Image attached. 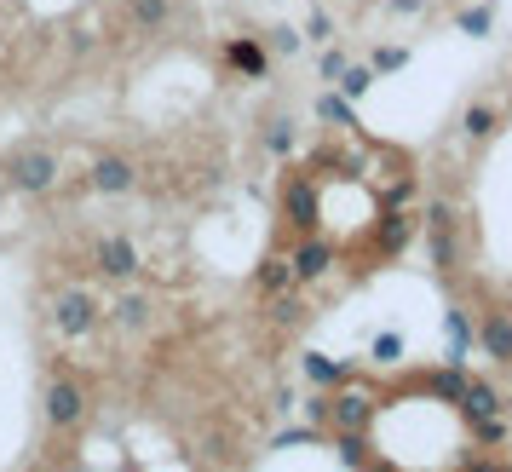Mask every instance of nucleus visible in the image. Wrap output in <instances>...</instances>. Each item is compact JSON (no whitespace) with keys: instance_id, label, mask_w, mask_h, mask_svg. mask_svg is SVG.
<instances>
[{"instance_id":"obj_1","label":"nucleus","mask_w":512,"mask_h":472,"mask_svg":"<svg viewBox=\"0 0 512 472\" xmlns=\"http://www.w3.org/2000/svg\"><path fill=\"white\" fill-rule=\"evenodd\" d=\"M6 185L18 196H41V190L58 185V156L52 150H12L6 156Z\"/></svg>"},{"instance_id":"obj_2","label":"nucleus","mask_w":512,"mask_h":472,"mask_svg":"<svg viewBox=\"0 0 512 472\" xmlns=\"http://www.w3.org/2000/svg\"><path fill=\"white\" fill-rule=\"evenodd\" d=\"M52 329L70 334V340L93 334V329H98V300L87 294V288H64V294L52 300Z\"/></svg>"},{"instance_id":"obj_3","label":"nucleus","mask_w":512,"mask_h":472,"mask_svg":"<svg viewBox=\"0 0 512 472\" xmlns=\"http://www.w3.org/2000/svg\"><path fill=\"white\" fill-rule=\"evenodd\" d=\"M47 421L58 426V432H70V426H81V415H87V392L75 386V380H52L47 386Z\"/></svg>"},{"instance_id":"obj_4","label":"nucleus","mask_w":512,"mask_h":472,"mask_svg":"<svg viewBox=\"0 0 512 472\" xmlns=\"http://www.w3.org/2000/svg\"><path fill=\"white\" fill-rule=\"evenodd\" d=\"M323 421L334 426V432H363V426L374 421V398L369 392H340V398L323 403Z\"/></svg>"},{"instance_id":"obj_5","label":"nucleus","mask_w":512,"mask_h":472,"mask_svg":"<svg viewBox=\"0 0 512 472\" xmlns=\"http://www.w3.org/2000/svg\"><path fill=\"white\" fill-rule=\"evenodd\" d=\"M133 185H139V167L127 162V156H98L93 162V190H104V196H127Z\"/></svg>"},{"instance_id":"obj_6","label":"nucleus","mask_w":512,"mask_h":472,"mask_svg":"<svg viewBox=\"0 0 512 472\" xmlns=\"http://www.w3.org/2000/svg\"><path fill=\"white\" fill-rule=\"evenodd\" d=\"M98 271L116 277V283H127V277L139 271V248H133L127 236H104V242H98Z\"/></svg>"},{"instance_id":"obj_7","label":"nucleus","mask_w":512,"mask_h":472,"mask_svg":"<svg viewBox=\"0 0 512 472\" xmlns=\"http://www.w3.org/2000/svg\"><path fill=\"white\" fill-rule=\"evenodd\" d=\"M288 265H294V283H311V277H323L328 265H334V248H328L323 236H311V242H305Z\"/></svg>"},{"instance_id":"obj_8","label":"nucleus","mask_w":512,"mask_h":472,"mask_svg":"<svg viewBox=\"0 0 512 472\" xmlns=\"http://www.w3.org/2000/svg\"><path fill=\"white\" fill-rule=\"evenodd\" d=\"M461 409L472 415V421H495V415H501V392L484 386V380H466L461 386Z\"/></svg>"},{"instance_id":"obj_9","label":"nucleus","mask_w":512,"mask_h":472,"mask_svg":"<svg viewBox=\"0 0 512 472\" xmlns=\"http://www.w3.org/2000/svg\"><path fill=\"white\" fill-rule=\"evenodd\" d=\"M484 352L495 363H512V317L507 311H489L484 317Z\"/></svg>"},{"instance_id":"obj_10","label":"nucleus","mask_w":512,"mask_h":472,"mask_svg":"<svg viewBox=\"0 0 512 472\" xmlns=\"http://www.w3.org/2000/svg\"><path fill=\"white\" fill-rule=\"evenodd\" d=\"M282 202H288V213H294V225H300V231H311V225H317V190L305 185V179H288Z\"/></svg>"},{"instance_id":"obj_11","label":"nucleus","mask_w":512,"mask_h":472,"mask_svg":"<svg viewBox=\"0 0 512 472\" xmlns=\"http://www.w3.org/2000/svg\"><path fill=\"white\" fill-rule=\"evenodd\" d=\"M495 121H501V116H495L489 104H472V110L461 116V133H466L472 144H484V139H495Z\"/></svg>"},{"instance_id":"obj_12","label":"nucleus","mask_w":512,"mask_h":472,"mask_svg":"<svg viewBox=\"0 0 512 472\" xmlns=\"http://www.w3.org/2000/svg\"><path fill=\"white\" fill-rule=\"evenodd\" d=\"M409 231H415V219H409V213H386V225H380V236H374V242H380V254H397V248L409 242Z\"/></svg>"},{"instance_id":"obj_13","label":"nucleus","mask_w":512,"mask_h":472,"mask_svg":"<svg viewBox=\"0 0 512 472\" xmlns=\"http://www.w3.org/2000/svg\"><path fill=\"white\" fill-rule=\"evenodd\" d=\"M426 254H432V265H438V271H455V236L443 231V225H426Z\"/></svg>"},{"instance_id":"obj_14","label":"nucleus","mask_w":512,"mask_h":472,"mask_svg":"<svg viewBox=\"0 0 512 472\" xmlns=\"http://www.w3.org/2000/svg\"><path fill=\"white\" fill-rule=\"evenodd\" d=\"M305 375L317 380V386H340V380H346V369H340V363H328L323 352H305Z\"/></svg>"},{"instance_id":"obj_15","label":"nucleus","mask_w":512,"mask_h":472,"mask_svg":"<svg viewBox=\"0 0 512 472\" xmlns=\"http://www.w3.org/2000/svg\"><path fill=\"white\" fill-rule=\"evenodd\" d=\"M288 283H294V265L288 260H265L259 265V288H265V294H282Z\"/></svg>"},{"instance_id":"obj_16","label":"nucleus","mask_w":512,"mask_h":472,"mask_svg":"<svg viewBox=\"0 0 512 472\" xmlns=\"http://www.w3.org/2000/svg\"><path fill=\"white\" fill-rule=\"evenodd\" d=\"M116 323L121 329H144V323H150V300H144V294H127L116 306Z\"/></svg>"},{"instance_id":"obj_17","label":"nucleus","mask_w":512,"mask_h":472,"mask_svg":"<svg viewBox=\"0 0 512 472\" xmlns=\"http://www.w3.org/2000/svg\"><path fill=\"white\" fill-rule=\"evenodd\" d=\"M225 58H231L236 70H248V75H259V70H265V52H259L254 41H231V52H225Z\"/></svg>"},{"instance_id":"obj_18","label":"nucleus","mask_w":512,"mask_h":472,"mask_svg":"<svg viewBox=\"0 0 512 472\" xmlns=\"http://www.w3.org/2000/svg\"><path fill=\"white\" fill-rule=\"evenodd\" d=\"M334 444L346 455V467H369V444H363V432H334Z\"/></svg>"},{"instance_id":"obj_19","label":"nucleus","mask_w":512,"mask_h":472,"mask_svg":"<svg viewBox=\"0 0 512 472\" xmlns=\"http://www.w3.org/2000/svg\"><path fill=\"white\" fill-rule=\"evenodd\" d=\"M317 116L334 121V127H357V121H351V110H346V98H334V93L317 98Z\"/></svg>"},{"instance_id":"obj_20","label":"nucleus","mask_w":512,"mask_h":472,"mask_svg":"<svg viewBox=\"0 0 512 472\" xmlns=\"http://www.w3.org/2000/svg\"><path fill=\"white\" fill-rule=\"evenodd\" d=\"M167 18V0H133V24L139 29H156Z\"/></svg>"},{"instance_id":"obj_21","label":"nucleus","mask_w":512,"mask_h":472,"mask_svg":"<svg viewBox=\"0 0 512 472\" xmlns=\"http://www.w3.org/2000/svg\"><path fill=\"white\" fill-rule=\"evenodd\" d=\"M369 81H374L369 70H351V64H346V70H340V93H346V98H363V93H369Z\"/></svg>"},{"instance_id":"obj_22","label":"nucleus","mask_w":512,"mask_h":472,"mask_svg":"<svg viewBox=\"0 0 512 472\" xmlns=\"http://www.w3.org/2000/svg\"><path fill=\"white\" fill-rule=\"evenodd\" d=\"M265 144H271L277 156H288V150H294V121H271V133H265Z\"/></svg>"},{"instance_id":"obj_23","label":"nucleus","mask_w":512,"mask_h":472,"mask_svg":"<svg viewBox=\"0 0 512 472\" xmlns=\"http://www.w3.org/2000/svg\"><path fill=\"white\" fill-rule=\"evenodd\" d=\"M426 225H443V231H455V208H449V202H426Z\"/></svg>"},{"instance_id":"obj_24","label":"nucleus","mask_w":512,"mask_h":472,"mask_svg":"<svg viewBox=\"0 0 512 472\" xmlns=\"http://www.w3.org/2000/svg\"><path fill=\"white\" fill-rule=\"evenodd\" d=\"M300 300H294V294H282V300H277V306H271V317H277V323H300Z\"/></svg>"},{"instance_id":"obj_25","label":"nucleus","mask_w":512,"mask_h":472,"mask_svg":"<svg viewBox=\"0 0 512 472\" xmlns=\"http://www.w3.org/2000/svg\"><path fill=\"white\" fill-rule=\"evenodd\" d=\"M397 352H403V340H397V334H380V340H374V357H380V363H392Z\"/></svg>"},{"instance_id":"obj_26","label":"nucleus","mask_w":512,"mask_h":472,"mask_svg":"<svg viewBox=\"0 0 512 472\" xmlns=\"http://www.w3.org/2000/svg\"><path fill=\"white\" fill-rule=\"evenodd\" d=\"M340 70H346V52L328 47V52H323V75H328V81H340Z\"/></svg>"},{"instance_id":"obj_27","label":"nucleus","mask_w":512,"mask_h":472,"mask_svg":"<svg viewBox=\"0 0 512 472\" xmlns=\"http://www.w3.org/2000/svg\"><path fill=\"white\" fill-rule=\"evenodd\" d=\"M403 58H409V52H403V47H386V52H380V58H374V70H397Z\"/></svg>"},{"instance_id":"obj_28","label":"nucleus","mask_w":512,"mask_h":472,"mask_svg":"<svg viewBox=\"0 0 512 472\" xmlns=\"http://www.w3.org/2000/svg\"><path fill=\"white\" fill-rule=\"evenodd\" d=\"M461 29H466V35H484V29H489V12H466Z\"/></svg>"},{"instance_id":"obj_29","label":"nucleus","mask_w":512,"mask_h":472,"mask_svg":"<svg viewBox=\"0 0 512 472\" xmlns=\"http://www.w3.org/2000/svg\"><path fill=\"white\" fill-rule=\"evenodd\" d=\"M466 472H512V467H501V461H466Z\"/></svg>"}]
</instances>
